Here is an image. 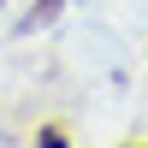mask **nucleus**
<instances>
[{
	"mask_svg": "<svg viewBox=\"0 0 148 148\" xmlns=\"http://www.w3.org/2000/svg\"><path fill=\"white\" fill-rule=\"evenodd\" d=\"M36 148H65V136H59V130H42V136H36Z\"/></svg>",
	"mask_w": 148,
	"mask_h": 148,
	"instance_id": "obj_1",
	"label": "nucleus"
}]
</instances>
